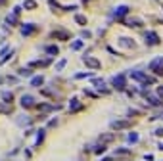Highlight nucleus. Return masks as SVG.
I'll use <instances>...</instances> for the list:
<instances>
[{
  "label": "nucleus",
  "mask_w": 163,
  "mask_h": 161,
  "mask_svg": "<svg viewBox=\"0 0 163 161\" xmlns=\"http://www.w3.org/2000/svg\"><path fill=\"white\" fill-rule=\"evenodd\" d=\"M130 77L136 81V82H140V86H148V85H154V77H148L144 73V71H140V69H133L130 71Z\"/></svg>",
  "instance_id": "1"
},
{
  "label": "nucleus",
  "mask_w": 163,
  "mask_h": 161,
  "mask_svg": "<svg viewBox=\"0 0 163 161\" xmlns=\"http://www.w3.org/2000/svg\"><path fill=\"white\" fill-rule=\"evenodd\" d=\"M127 14H129V6L127 4H121V6H117L115 10H111V19H117V21L123 23Z\"/></svg>",
  "instance_id": "2"
},
{
  "label": "nucleus",
  "mask_w": 163,
  "mask_h": 161,
  "mask_svg": "<svg viewBox=\"0 0 163 161\" xmlns=\"http://www.w3.org/2000/svg\"><path fill=\"white\" fill-rule=\"evenodd\" d=\"M111 85H113V88H117V90H125V88H127V75L125 73L115 75L111 79Z\"/></svg>",
  "instance_id": "3"
},
{
  "label": "nucleus",
  "mask_w": 163,
  "mask_h": 161,
  "mask_svg": "<svg viewBox=\"0 0 163 161\" xmlns=\"http://www.w3.org/2000/svg\"><path fill=\"white\" fill-rule=\"evenodd\" d=\"M150 69L154 71L157 77H163V58H155L150 61Z\"/></svg>",
  "instance_id": "4"
},
{
  "label": "nucleus",
  "mask_w": 163,
  "mask_h": 161,
  "mask_svg": "<svg viewBox=\"0 0 163 161\" xmlns=\"http://www.w3.org/2000/svg\"><path fill=\"white\" fill-rule=\"evenodd\" d=\"M144 40L148 46H155L159 44V37H157V33H152V31H148V33H144Z\"/></svg>",
  "instance_id": "5"
},
{
  "label": "nucleus",
  "mask_w": 163,
  "mask_h": 161,
  "mask_svg": "<svg viewBox=\"0 0 163 161\" xmlns=\"http://www.w3.org/2000/svg\"><path fill=\"white\" fill-rule=\"evenodd\" d=\"M119 44L123 46V48H129V50H134V48H136V42H134V40H133V39H125V37L119 39Z\"/></svg>",
  "instance_id": "6"
},
{
  "label": "nucleus",
  "mask_w": 163,
  "mask_h": 161,
  "mask_svg": "<svg viewBox=\"0 0 163 161\" xmlns=\"http://www.w3.org/2000/svg\"><path fill=\"white\" fill-rule=\"evenodd\" d=\"M19 104H21V107L29 110V107H33V106H35V98H33V96H21Z\"/></svg>",
  "instance_id": "7"
},
{
  "label": "nucleus",
  "mask_w": 163,
  "mask_h": 161,
  "mask_svg": "<svg viewBox=\"0 0 163 161\" xmlns=\"http://www.w3.org/2000/svg\"><path fill=\"white\" fill-rule=\"evenodd\" d=\"M81 102H79V98L77 96H73L71 98V102H69V113H77L79 110H81Z\"/></svg>",
  "instance_id": "8"
},
{
  "label": "nucleus",
  "mask_w": 163,
  "mask_h": 161,
  "mask_svg": "<svg viewBox=\"0 0 163 161\" xmlns=\"http://www.w3.org/2000/svg\"><path fill=\"white\" fill-rule=\"evenodd\" d=\"M36 29V25H33V23H25V25H21V35L23 37H29L31 33Z\"/></svg>",
  "instance_id": "9"
},
{
  "label": "nucleus",
  "mask_w": 163,
  "mask_h": 161,
  "mask_svg": "<svg viewBox=\"0 0 163 161\" xmlns=\"http://www.w3.org/2000/svg\"><path fill=\"white\" fill-rule=\"evenodd\" d=\"M123 23L127 25V27H142V21L138 17H129V19H125Z\"/></svg>",
  "instance_id": "10"
},
{
  "label": "nucleus",
  "mask_w": 163,
  "mask_h": 161,
  "mask_svg": "<svg viewBox=\"0 0 163 161\" xmlns=\"http://www.w3.org/2000/svg\"><path fill=\"white\" fill-rule=\"evenodd\" d=\"M46 54H48V58H54V56H58V52H60V48H58L56 44H50V46H46Z\"/></svg>",
  "instance_id": "11"
},
{
  "label": "nucleus",
  "mask_w": 163,
  "mask_h": 161,
  "mask_svg": "<svg viewBox=\"0 0 163 161\" xmlns=\"http://www.w3.org/2000/svg\"><path fill=\"white\" fill-rule=\"evenodd\" d=\"M44 82V77L42 75H36V77H31V86H40Z\"/></svg>",
  "instance_id": "12"
},
{
  "label": "nucleus",
  "mask_w": 163,
  "mask_h": 161,
  "mask_svg": "<svg viewBox=\"0 0 163 161\" xmlns=\"http://www.w3.org/2000/svg\"><path fill=\"white\" fill-rule=\"evenodd\" d=\"M85 61H86V67H94V69H100V61L98 60H90V58H85Z\"/></svg>",
  "instance_id": "13"
},
{
  "label": "nucleus",
  "mask_w": 163,
  "mask_h": 161,
  "mask_svg": "<svg viewBox=\"0 0 163 161\" xmlns=\"http://www.w3.org/2000/svg\"><path fill=\"white\" fill-rule=\"evenodd\" d=\"M127 121H113L111 125H109V127H111V128H115V131H119V128H125V127H127Z\"/></svg>",
  "instance_id": "14"
},
{
  "label": "nucleus",
  "mask_w": 163,
  "mask_h": 161,
  "mask_svg": "<svg viewBox=\"0 0 163 161\" xmlns=\"http://www.w3.org/2000/svg\"><path fill=\"white\" fill-rule=\"evenodd\" d=\"M54 37L60 39V40H67V39H69V33H67V31H56Z\"/></svg>",
  "instance_id": "15"
},
{
  "label": "nucleus",
  "mask_w": 163,
  "mask_h": 161,
  "mask_svg": "<svg viewBox=\"0 0 163 161\" xmlns=\"http://www.w3.org/2000/svg\"><path fill=\"white\" fill-rule=\"evenodd\" d=\"M138 138H140L138 132H130L129 136H127V142H129V144H136V142H138Z\"/></svg>",
  "instance_id": "16"
},
{
  "label": "nucleus",
  "mask_w": 163,
  "mask_h": 161,
  "mask_svg": "<svg viewBox=\"0 0 163 161\" xmlns=\"http://www.w3.org/2000/svg\"><path fill=\"white\" fill-rule=\"evenodd\" d=\"M81 48H83V40H73L71 42V50L73 52H79Z\"/></svg>",
  "instance_id": "17"
},
{
  "label": "nucleus",
  "mask_w": 163,
  "mask_h": 161,
  "mask_svg": "<svg viewBox=\"0 0 163 161\" xmlns=\"http://www.w3.org/2000/svg\"><path fill=\"white\" fill-rule=\"evenodd\" d=\"M15 17H17V14H10L6 17V23L8 25H15V23H17V19H15Z\"/></svg>",
  "instance_id": "18"
},
{
  "label": "nucleus",
  "mask_w": 163,
  "mask_h": 161,
  "mask_svg": "<svg viewBox=\"0 0 163 161\" xmlns=\"http://www.w3.org/2000/svg\"><path fill=\"white\" fill-rule=\"evenodd\" d=\"M75 21H77L79 25H86V17H85L83 14H77V15H75Z\"/></svg>",
  "instance_id": "19"
},
{
  "label": "nucleus",
  "mask_w": 163,
  "mask_h": 161,
  "mask_svg": "<svg viewBox=\"0 0 163 161\" xmlns=\"http://www.w3.org/2000/svg\"><path fill=\"white\" fill-rule=\"evenodd\" d=\"M23 8H25V10L36 8V2H35V0H25V2H23Z\"/></svg>",
  "instance_id": "20"
},
{
  "label": "nucleus",
  "mask_w": 163,
  "mask_h": 161,
  "mask_svg": "<svg viewBox=\"0 0 163 161\" xmlns=\"http://www.w3.org/2000/svg\"><path fill=\"white\" fill-rule=\"evenodd\" d=\"M2 100L10 104V102L14 100V94H12V92H2Z\"/></svg>",
  "instance_id": "21"
},
{
  "label": "nucleus",
  "mask_w": 163,
  "mask_h": 161,
  "mask_svg": "<svg viewBox=\"0 0 163 161\" xmlns=\"http://www.w3.org/2000/svg\"><path fill=\"white\" fill-rule=\"evenodd\" d=\"M42 140H44V128H40L36 132V144H42Z\"/></svg>",
  "instance_id": "22"
},
{
  "label": "nucleus",
  "mask_w": 163,
  "mask_h": 161,
  "mask_svg": "<svg viewBox=\"0 0 163 161\" xmlns=\"http://www.w3.org/2000/svg\"><path fill=\"white\" fill-rule=\"evenodd\" d=\"M65 63H67V60H65V58H64V60H60V61H58V65H56V69H58V71H61V69L65 67Z\"/></svg>",
  "instance_id": "23"
},
{
  "label": "nucleus",
  "mask_w": 163,
  "mask_h": 161,
  "mask_svg": "<svg viewBox=\"0 0 163 161\" xmlns=\"http://www.w3.org/2000/svg\"><path fill=\"white\" fill-rule=\"evenodd\" d=\"M85 94H88L90 98H98V92H96V90H90V88H86V90H85Z\"/></svg>",
  "instance_id": "24"
},
{
  "label": "nucleus",
  "mask_w": 163,
  "mask_h": 161,
  "mask_svg": "<svg viewBox=\"0 0 163 161\" xmlns=\"http://www.w3.org/2000/svg\"><path fill=\"white\" fill-rule=\"evenodd\" d=\"M155 94H157V96H159V98H161V100H163V85L155 88Z\"/></svg>",
  "instance_id": "25"
},
{
  "label": "nucleus",
  "mask_w": 163,
  "mask_h": 161,
  "mask_svg": "<svg viewBox=\"0 0 163 161\" xmlns=\"http://www.w3.org/2000/svg\"><path fill=\"white\" fill-rule=\"evenodd\" d=\"M0 113H10V107L4 106V104H0Z\"/></svg>",
  "instance_id": "26"
},
{
  "label": "nucleus",
  "mask_w": 163,
  "mask_h": 161,
  "mask_svg": "<svg viewBox=\"0 0 163 161\" xmlns=\"http://www.w3.org/2000/svg\"><path fill=\"white\" fill-rule=\"evenodd\" d=\"M85 77H90V73H75V79H85Z\"/></svg>",
  "instance_id": "27"
},
{
  "label": "nucleus",
  "mask_w": 163,
  "mask_h": 161,
  "mask_svg": "<svg viewBox=\"0 0 163 161\" xmlns=\"http://www.w3.org/2000/svg\"><path fill=\"white\" fill-rule=\"evenodd\" d=\"M56 125H58V119L54 117V119H50V123H48V127H56Z\"/></svg>",
  "instance_id": "28"
},
{
  "label": "nucleus",
  "mask_w": 163,
  "mask_h": 161,
  "mask_svg": "<svg viewBox=\"0 0 163 161\" xmlns=\"http://www.w3.org/2000/svg\"><path fill=\"white\" fill-rule=\"evenodd\" d=\"M81 37H83V39H90V33H88V31H83Z\"/></svg>",
  "instance_id": "29"
},
{
  "label": "nucleus",
  "mask_w": 163,
  "mask_h": 161,
  "mask_svg": "<svg viewBox=\"0 0 163 161\" xmlns=\"http://www.w3.org/2000/svg\"><path fill=\"white\" fill-rule=\"evenodd\" d=\"M14 14H17V15L21 14V6H15V8H14Z\"/></svg>",
  "instance_id": "30"
},
{
  "label": "nucleus",
  "mask_w": 163,
  "mask_h": 161,
  "mask_svg": "<svg viewBox=\"0 0 163 161\" xmlns=\"http://www.w3.org/2000/svg\"><path fill=\"white\" fill-rule=\"evenodd\" d=\"M48 2H50V6H52V8H56V6H58V0H48Z\"/></svg>",
  "instance_id": "31"
},
{
  "label": "nucleus",
  "mask_w": 163,
  "mask_h": 161,
  "mask_svg": "<svg viewBox=\"0 0 163 161\" xmlns=\"http://www.w3.org/2000/svg\"><path fill=\"white\" fill-rule=\"evenodd\" d=\"M19 75H29V69H19Z\"/></svg>",
  "instance_id": "32"
},
{
  "label": "nucleus",
  "mask_w": 163,
  "mask_h": 161,
  "mask_svg": "<svg viewBox=\"0 0 163 161\" xmlns=\"http://www.w3.org/2000/svg\"><path fill=\"white\" fill-rule=\"evenodd\" d=\"M155 134H157V136H163V128H157V131H155Z\"/></svg>",
  "instance_id": "33"
},
{
  "label": "nucleus",
  "mask_w": 163,
  "mask_h": 161,
  "mask_svg": "<svg viewBox=\"0 0 163 161\" xmlns=\"http://www.w3.org/2000/svg\"><path fill=\"white\" fill-rule=\"evenodd\" d=\"M4 4H6V0H0V6H4Z\"/></svg>",
  "instance_id": "34"
},
{
  "label": "nucleus",
  "mask_w": 163,
  "mask_h": 161,
  "mask_svg": "<svg viewBox=\"0 0 163 161\" xmlns=\"http://www.w3.org/2000/svg\"><path fill=\"white\" fill-rule=\"evenodd\" d=\"M81 2H83V4H88V2H90V0H81Z\"/></svg>",
  "instance_id": "35"
},
{
  "label": "nucleus",
  "mask_w": 163,
  "mask_h": 161,
  "mask_svg": "<svg viewBox=\"0 0 163 161\" xmlns=\"http://www.w3.org/2000/svg\"><path fill=\"white\" fill-rule=\"evenodd\" d=\"M2 82H4V79H2V77H0V85H2Z\"/></svg>",
  "instance_id": "36"
},
{
  "label": "nucleus",
  "mask_w": 163,
  "mask_h": 161,
  "mask_svg": "<svg viewBox=\"0 0 163 161\" xmlns=\"http://www.w3.org/2000/svg\"><path fill=\"white\" fill-rule=\"evenodd\" d=\"M102 161H111V157H109V159H102Z\"/></svg>",
  "instance_id": "37"
},
{
  "label": "nucleus",
  "mask_w": 163,
  "mask_h": 161,
  "mask_svg": "<svg viewBox=\"0 0 163 161\" xmlns=\"http://www.w3.org/2000/svg\"><path fill=\"white\" fill-rule=\"evenodd\" d=\"M159 150H163V144H159Z\"/></svg>",
  "instance_id": "38"
}]
</instances>
